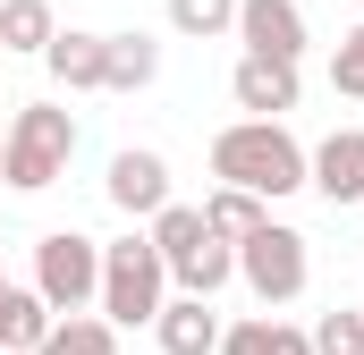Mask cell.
<instances>
[{
  "label": "cell",
  "instance_id": "603a6c76",
  "mask_svg": "<svg viewBox=\"0 0 364 355\" xmlns=\"http://www.w3.org/2000/svg\"><path fill=\"white\" fill-rule=\"evenodd\" d=\"M0 144H9V127H0Z\"/></svg>",
  "mask_w": 364,
  "mask_h": 355
},
{
  "label": "cell",
  "instance_id": "9a60e30c",
  "mask_svg": "<svg viewBox=\"0 0 364 355\" xmlns=\"http://www.w3.org/2000/svg\"><path fill=\"white\" fill-rule=\"evenodd\" d=\"M60 313L43 305V288H9L0 296V347H17V355H34L43 347V330H51Z\"/></svg>",
  "mask_w": 364,
  "mask_h": 355
},
{
  "label": "cell",
  "instance_id": "30bf717a",
  "mask_svg": "<svg viewBox=\"0 0 364 355\" xmlns=\"http://www.w3.org/2000/svg\"><path fill=\"white\" fill-rule=\"evenodd\" d=\"M153 339L161 355H220V313H212V296H161V313H153Z\"/></svg>",
  "mask_w": 364,
  "mask_h": 355
},
{
  "label": "cell",
  "instance_id": "2e32d148",
  "mask_svg": "<svg viewBox=\"0 0 364 355\" xmlns=\"http://www.w3.org/2000/svg\"><path fill=\"white\" fill-rule=\"evenodd\" d=\"M34 355H119V322H102V313H60Z\"/></svg>",
  "mask_w": 364,
  "mask_h": 355
},
{
  "label": "cell",
  "instance_id": "7402d4cb",
  "mask_svg": "<svg viewBox=\"0 0 364 355\" xmlns=\"http://www.w3.org/2000/svg\"><path fill=\"white\" fill-rule=\"evenodd\" d=\"M0 296H9V279H0Z\"/></svg>",
  "mask_w": 364,
  "mask_h": 355
},
{
  "label": "cell",
  "instance_id": "4fadbf2b",
  "mask_svg": "<svg viewBox=\"0 0 364 355\" xmlns=\"http://www.w3.org/2000/svg\"><path fill=\"white\" fill-rule=\"evenodd\" d=\"M161 77V43L153 34H110L102 43V93H144Z\"/></svg>",
  "mask_w": 364,
  "mask_h": 355
},
{
  "label": "cell",
  "instance_id": "44dd1931",
  "mask_svg": "<svg viewBox=\"0 0 364 355\" xmlns=\"http://www.w3.org/2000/svg\"><path fill=\"white\" fill-rule=\"evenodd\" d=\"M331 93L364 102V26H348V34H339V51H331Z\"/></svg>",
  "mask_w": 364,
  "mask_h": 355
},
{
  "label": "cell",
  "instance_id": "5bb4252c",
  "mask_svg": "<svg viewBox=\"0 0 364 355\" xmlns=\"http://www.w3.org/2000/svg\"><path fill=\"white\" fill-rule=\"evenodd\" d=\"M220 355H314V339L288 330L279 313H246L237 330H220Z\"/></svg>",
  "mask_w": 364,
  "mask_h": 355
},
{
  "label": "cell",
  "instance_id": "d4e9b609",
  "mask_svg": "<svg viewBox=\"0 0 364 355\" xmlns=\"http://www.w3.org/2000/svg\"><path fill=\"white\" fill-rule=\"evenodd\" d=\"M0 60H9V51H0Z\"/></svg>",
  "mask_w": 364,
  "mask_h": 355
},
{
  "label": "cell",
  "instance_id": "8992f818",
  "mask_svg": "<svg viewBox=\"0 0 364 355\" xmlns=\"http://www.w3.org/2000/svg\"><path fill=\"white\" fill-rule=\"evenodd\" d=\"M305 186H314L331 212L364 203V127H339V136H322V144L305 153Z\"/></svg>",
  "mask_w": 364,
  "mask_h": 355
},
{
  "label": "cell",
  "instance_id": "ffe728a7",
  "mask_svg": "<svg viewBox=\"0 0 364 355\" xmlns=\"http://www.w3.org/2000/svg\"><path fill=\"white\" fill-rule=\"evenodd\" d=\"M305 339H314V355H364V313L331 305V313H322V322H314Z\"/></svg>",
  "mask_w": 364,
  "mask_h": 355
},
{
  "label": "cell",
  "instance_id": "8fae6325",
  "mask_svg": "<svg viewBox=\"0 0 364 355\" xmlns=\"http://www.w3.org/2000/svg\"><path fill=\"white\" fill-rule=\"evenodd\" d=\"M102 43L110 34H85V26H60L51 43H43V68L60 77L68 93H102Z\"/></svg>",
  "mask_w": 364,
  "mask_h": 355
},
{
  "label": "cell",
  "instance_id": "ac0fdd59",
  "mask_svg": "<svg viewBox=\"0 0 364 355\" xmlns=\"http://www.w3.org/2000/svg\"><path fill=\"white\" fill-rule=\"evenodd\" d=\"M60 34L51 0H0V51H43Z\"/></svg>",
  "mask_w": 364,
  "mask_h": 355
},
{
  "label": "cell",
  "instance_id": "277c9868",
  "mask_svg": "<svg viewBox=\"0 0 364 355\" xmlns=\"http://www.w3.org/2000/svg\"><path fill=\"white\" fill-rule=\"evenodd\" d=\"M237 279H246V288L263 296V313H272V305H296V296H305L314 254H305V237H296V229L263 220L255 237H237Z\"/></svg>",
  "mask_w": 364,
  "mask_h": 355
},
{
  "label": "cell",
  "instance_id": "d6986e66",
  "mask_svg": "<svg viewBox=\"0 0 364 355\" xmlns=\"http://www.w3.org/2000/svg\"><path fill=\"white\" fill-rule=\"evenodd\" d=\"M170 26L195 34V43H212V34H229V26H237V0H170Z\"/></svg>",
  "mask_w": 364,
  "mask_h": 355
},
{
  "label": "cell",
  "instance_id": "52a82bcc",
  "mask_svg": "<svg viewBox=\"0 0 364 355\" xmlns=\"http://www.w3.org/2000/svg\"><path fill=\"white\" fill-rule=\"evenodd\" d=\"M229 93H237V110H255V119H279V110H296L305 77H296V60L246 51V60H237V77H229Z\"/></svg>",
  "mask_w": 364,
  "mask_h": 355
},
{
  "label": "cell",
  "instance_id": "7c38bea8",
  "mask_svg": "<svg viewBox=\"0 0 364 355\" xmlns=\"http://www.w3.org/2000/svg\"><path fill=\"white\" fill-rule=\"evenodd\" d=\"M153 246H161V263H170V279H178L203 246H212V220H203V203H161L153 212V229H144Z\"/></svg>",
  "mask_w": 364,
  "mask_h": 355
},
{
  "label": "cell",
  "instance_id": "5b68a950",
  "mask_svg": "<svg viewBox=\"0 0 364 355\" xmlns=\"http://www.w3.org/2000/svg\"><path fill=\"white\" fill-rule=\"evenodd\" d=\"M34 288H43L51 313H85L93 296H102V246H93L85 229H51L34 246Z\"/></svg>",
  "mask_w": 364,
  "mask_h": 355
},
{
  "label": "cell",
  "instance_id": "ba28073f",
  "mask_svg": "<svg viewBox=\"0 0 364 355\" xmlns=\"http://www.w3.org/2000/svg\"><path fill=\"white\" fill-rule=\"evenodd\" d=\"M110 203H119L127 220H153V212L170 203V161H161V153H144V144L110 153Z\"/></svg>",
  "mask_w": 364,
  "mask_h": 355
},
{
  "label": "cell",
  "instance_id": "7a4b0ae2",
  "mask_svg": "<svg viewBox=\"0 0 364 355\" xmlns=\"http://www.w3.org/2000/svg\"><path fill=\"white\" fill-rule=\"evenodd\" d=\"M77 161V119L60 110V102H26L17 119H9V144H0V178L17 186V195H43V186H60Z\"/></svg>",
  "mask_w": 364,
  "mask_h": 355
},
{
  "label": "cell",
  "instance_id": "e0dca14e",
  "mask_svg": "<svg viewBox=\"0 0 364 355\" xmlns=\"http://www.w3.org/2000/svg\"><path fill=\"white\" fill-rule=\"evenodd\" d=\"M203 220H212V237H229V246H237V237H255V229L272 220V203H263V195H246V186H212V195H203Z\"/></svg>",
  "mask_w": 364,
  "mask_h": 355
},
{
  "label": "cell",
  "instance_id": "6da1fadb",
  "mask_svg": "<svg viewBox=\"0 0 364 355\" xmlns=\"http://www.w3.org/2000/svg\"><path fill=\"white\" fill-rule=\"evenodd\" d=\"M212 178H220V186H246V195H263V203H279V195L305 186V144H296L279 119H237V127L212 136Z\"/></svg>",
  "mask_w": 364,
  "mask_h": 355
},
{
  "label": "cell",
  "instance_id": "9c48e42d",
  "mask_svg": "<svg viewBox=\"0 0 364 355\" xmlns=\"http://www.w3.org/2000/svg\"><path fill=\"white\" fill-rule=\"evenodd\" d=\"M246 51H272V60H305V9L296 0H237V26H229Z\"/></svg>",
  "mask_w": 364,
  "mask_h": 355
},
{
  "label": "cell",
  "instance_id": "3957f363",
  "mask_svg": "<svg viewBox=\"0 0 364 355\" xmlns=\"http://www.w3.org/2000/svg\"><path fill=\"white\" fill-rule=\"evenodd\" d=\"M161 296H170V263H161V246L144 237V229H127L119 246H102V322H119V330H144L153 313H161Z\"/></svg>",
  "mask_w": 364,
  "mask_h": 355
},
{
  "label": "cell",
  "instance_id": "cb8c5ba5",
  "mask_svg": "<svg viewBox=\"0 0 364 355\" xmlns=\"http://www.w3.org/2000/svg\"><path fill=\"white\" fill-rule=\"evenodd\" d=\"M0 355H17V347H0Z\"/></svg>",
  "mask_w": 364,
  "mask_h": 355
}]
</instances>
